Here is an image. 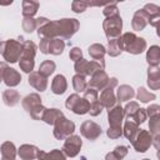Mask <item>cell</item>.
<instances>
[{
  "instance_id": "cell-45",
  "label": "cell",
  "mask_w": 160,
  "mask_h": 160,
  "mask_svg": "<svg viewBox=\"0 0 160 160\" xmlns=\"http://www.w3.org/2000/svg\"><path fill=\"white\" fill-rule=\"evenodd\" d=\"M146 119H148V114H146V109H144V108H140L136 112H135V115L132 116V121H135L138 125H140V124H142V122H145L146 121Z\"/></svg>"
},
{
  "instance_id": "cell-55",
  "label": "cell",
  "mask_w": 160,
  "mask_h": 160,
  "mask_svg": "<svg viewBox=\"0 0 160 160\" xmlns=\"http://www.w3.org/2000/svg\"><path fill=\"white\" fill-rule=\"evenodd\" d=\"M156 156H158V159L160 160V149H159V150L156 151Z\"/></svg>"
},
{
  "instance_id": "cell-15",
  "label": "cell",
  "mask_w": 160,
  "mask_h": 160,
  "mask_svg": "<svg viewBox=\"0 0 160 160\" xmlns=\"http://www.w3.org/2000/svg\"><path fill=\"white\" fill-rule=\"evenodd\" d=\"M149 24V15L144 9H139L134 12L132 20H131V28L134 31H141L144 30Z\"/></svg>"
},
{
  "instance_id": "cell-36",
  "label": "cell",
  "mask_w": 160,
  "mask_h": 160,
  "mask_svg": "<svg viewBox=\"0 0 160 160\" xmlns=\"http://www.w3.org/2000/svg\"><path fill=\"white\" fill-rule=\"evenodd\" d=\"M56 69V64L52 60H44L39 66V72L45 78H49Z\"/></svg>"
},
{
  "instance_id": "cell-29",
  "label": "cell",
  "mask_w": 160,
  "mask_h": 160,
  "mask_svg": "<svg viewBox=\"0 0 160 160\" xmlns=\"http://www.w3.org/2000/svg\"><path fill=\"white\" fill-rule=\"evenodd\" d=\"M22 5V16L24 18H34L35 14L39 10V1L34 0H24L21 2Z\"/></svg>"
},
{
  "instance_id": "cell-47",
  "label": "cell",
  "mask_w": 160,
  "mask_h": 160,
  "mask_svg": "<svg viewBox=\"0 0 160 160\" xmlns=\"http://www.w3.org/2000/svg\"><path fill=\"white\" fill-rule=\"evenodd\" d=\"M69 58H70V60H72L74 62L81 60V59H82V51H81V49L78 48V46L71 48L70 51H69Z\"/></svg>"
},
{
  "instance_id": "cell-9",
  "label": "cell",
  "mask_w": 160,
  "mask_h": 160,
  "mask_svg": "<svg viewBox=\"0 0 160 160\" xmlns=\"http://www.w3.org/2000/svg\"><path fill=\"white\" fill-rule=\"evenodd\" d=\"M0 72H1V80L2 82L9 88H15L21 82V75L18 70H15L14 68H10L5 61H2L0 64Z\"/></svg>"
},
{
  "instance_id": "cell-6",
  "label": "cell",
  "mask_w": 160,
  "mask_h": 160,
  "mask_svg": "<svg viewBox=\"0 0 160 160\" xmlns=\"http://www.w3.org/2000/svg\"><path fill=\"white\" fill-rule=\"evenodd\" d=\"M104 68H105V61L104 62L95 61V60H90L89 61V60H86L84 58L74 64L75 72L79 74V75H84V76H91L96 71L104 70Z\"/></svg>"
},
{
  "instance_id": "cell-40",
  "label": "cell",
  "mask_w": 160,
  "mask_h": 160,
  "mask_svg": "<svg viewBox=\"0 0 160 160\" xmlns=\"http://www.w3.org/2000/svg\"><path fill=\"white\" fill-rule=\"evenodd\" d=\"M149 131L152 135L160 134V114L156 115V116L150 118V120H149Z\"/></svg>"
},
{
  "instance_id": "cell-25",
  "label": "cell",
  "mask_w": 160,
  "mask_h": 160,
  "mask_svg": "<svg viewBox=\"0 0 160 160\" xmlns=\"http://www.w3.org/2000/svg\"><path fill=\"white\" fill-rule=\"evenodd\" d=\"M135 95H136L135 94V90L132 89V86H130L128 84H122V85L118 86V89H116V98H118V101L119 102H121V101H129Z\"/></svg>"
},
{
  "instance_id": "cell-21",
  "label": "cell",
  "mask_w": 160,
  "mask_h": 160,
  "mask_svg": "<svg viewBox=\"0 0 160 160\" xmlns=\"http://www.w3.org/2000/svg\"><path fill=\"white\" fill-rule=\"evenodd\" d=\"M68 89L66 78L62 74H58L51 81V91L55 95H62Z\"/></svg>"
},
{
  "instance_id": "cell-53",
  "label": "cell",
  "mask_w": 160,
  "mask_h": 160,
  "mask_svg": "<svg viewBox=\"0 0 160 160\" xmlns=\"http://www.w3.org/2000/svg\"><path fill=\"white\" fill-rule=\"evenodd\" d=\"M105 160H120V159H119V156L114 151H111V152H108L105 155Z\"/></svg>"
},
{
  "instance_id": "cell-32",
  "label": "cell",
  "mask_w": 160,
  "mask_h": 160,
  "mask_svg": "<svg viewBox=\"0 0 160 160\" xmlns=\"http://www.w3.org/2000/svg\"><path fill=\"white\" fill-rule=\"evenodd\" d=\"M65 49V41L60 38H56V39H51L50 41V46H49V54L51 55H61L62 51Z\"/></svg>"
},
{
  "instance_id": "cell-30",
  "label": "cell",
  "mask_w": 160,
  "mask_h": 160,
  "mask_svg": "<svg viewBox=\"0 0 160 160\" xmlns=\"http://www.w3.org/2000/svg\"><path fill=\"white\" fill-rule=\"evenodd\" d=\"M122 51H124V45H122L121 38L115 39V40H110V41H108L106 52H108L110 56L116 58V56H119V55H120Z\"/></svg>"
},
{
  "instance_id": "cell-16",
  "label": "cell",
  "mask_w": 160,
  "mask_h": 160,
  "mask_svg": "<svg viewBox=\"0 0 160 160\" xmlns=\"http://www.w3.org/2000/svg\"><path fill=\"white\" fill-rule=\"evenodd\" d=\"M28 82H29L30 86H32L34 89H36L40 92L45 91L46 88H48V78L41 75L39 71H32L31 74H29Z\"/></svg>"
},
{
  "instance_id": "cell-1",
  "label": "cell",
  "mask_w": 160,
  "mask_h": 160,
  "mask_svg": "<svg viewBox=\"0 0 160 160\" xmlns=\"http://www.w3.org/2000/svg\"><path fill=\"white\" fill-rule=\"evenodd\" d=\"M79 28H80V22L78 19H74V18L52 20V21H49L42 28L38 29V36L40 39H42V38H49V39L60 38V39L68 40L78 32Z\"/></svg>"
},
{
  "instance_id": "cell-17",
  "label": "cell",
  "mask_w": 160,
  "mask_h": 160,
  "mask_svg": "<svg viewBox=\"0 0 160 160\" xmlns=\"http://www.w3.org/2000/svg\"><path fill=\"white\" fill-rule=\"evenodd\" d=\"M39 148L31 144H22L18 149V156L21 160H34L38 159Z\"/></svg>"
},
{
  "instance_id": "cell-24",
  "label": "cell",
  "mask_w": 160,
  "mask_h": 160,
  "mask_svg": "<svg viewBox=\"0 0 160 160\" xmlns=\"http://www.w3.org/2000/svg\"><path fill=\"white\" fill-rule=\"evenodd\" d=\"M88 52H89L90 58H92L95 61H100V62H104V56H105V54H108L106 48L99 42L91 44L88 49Z\"/></svg>"
},
{
  "instance_id": "cell-50",
  "label": "cell",
  "mask_w": 160,
  "mask_h": 160,
  "mask_svg": "<svg viewBox=\"0 0 160 160\" xmlns=\"http://www.w3.org/2000/svg\"><path fill=\"white\" fill-rule=\"evenodd\" d=\"M146 114L149 118H152V116H156L160 114V105L158 104H150L148 108H146Z\"/></svg>"
},
{
  "instance_id": "cell-52",
  "label": "cell",
  "mask_w": 160,
  "mask_h": 160,
  "mask_svg": "<svg viewBox=\"0 0 160 160\" xmlns=\"http://www.w3.org/2000/svg\"><path fill=\"white\" fill-rule=\"evenodd\" d=\"M152 145L155 146L156 150L160 149V134L158 135H154V139H152Z\"/></svg>"
},
{
  "instance_id": "cell-20",
  "label": "cell",
  "mask_w": 160,
  "mask_h": 160,
  "mask_svg": "<svg viewBox=\"0 0 160 160\" xmlns=\"http://www.w3.org/2000/svg\"><path fill=\"white\" fill-rule=\"evenodd\" d=\"M21 105H22L24 110H25L28 114H30L32 109H35L36 106L41 105V98H40V95H39L38 92H31V94L26 95V96L21 100Z\"/></svg>"
},
{
  "instance_id": "cell-12",
  "label": "cell",
  "mask_w": 160,
  "mask_h": 160,
  "mask_svg": "<svg viewBox=\"0 0 160 160\" xmlns=\"http://www.w3.org/2000/svg\"><path fill=\"white\" fill-rule=\"evenodd\" d=\"M102 132V129L99 124L91 121V120H85L81 125H80V134L81 136H84L85 139L94 141L96 140Z\"/></svg>"
},
{
  "instance_id": "cell-44",
  "label": "cell",
  "mask_w": 160,
  "mask_h": 160,
  "mask_svg": "<svg viewBox=\"0 0 160 160\" xmlns=\"http://www.w3.org/2000/svg\"><path fill=\"white\" fill-rule=\"evenodd\" d=\"M48 109L41 104V105H39V106H36L35 109H32L31 110V112L29 114L34 120H42V118H44V115H45V111H46Z\"/></svg>"
},
{
  "instance_id": "cell-5",
  "label": "cell",
  "mask_w": 160,
  "mask_h": 160,
  "mask_svg": "<svg viewBox=\"0 0 160 160\" xmlns=\"http://www.w3.org/2000/svg\"><path fill=\"white\" fill-rule=\"evenodd\" d=\"M102 29L105 32V36L108 41L115 40L121 38V30H122V19L121 16H114V18H105L102 21Z\"/></svg>"
},
{
  "instance_id": "cell-42",
  "label": "cell",
  "mask_w": 160,
  "mask_h": 160,
  "mask_svg": "<svg viewBox=\"0 0 160 160\" xmlns=\"http://www.w3.org/2000/svg\"><path fill=\"white\" fill-rule=\"evenodd\" d=\"M84 98L90 104H92V102H95V101L99 100V91L96 89H92V88H89L88 86V89L84 91Z\"/></svg>"
},
{
  "instance_id": "cell-41",
  "label": "cell",
  "mask_w": 160,
  "mask_h": 160,
  "mask_svg": "<svg viewBox=\"0 0 160 160\" xmlns=\"http://www.w3.org/2000/svg\"><path fill=\"white\" fill-rule=\"evenodd\" d=\"M89 8V2L88 1H82V0H75L71 2V10L75 14H80L84 12L86 9Z\"/></svg>"
},
{
  "instance_id": "cell-26",
  "label": "cell",
  "mask_w": 160,
  "mask_h": 160,
  "mask_svg": "<svg viewBox=\"0 0 160 160\" xmlns=\"http://www.w3.org/2000/svg\"><path fill=\"white\" fill-rule=\"evenodd\" d=\"M1 160H15L18 155V149L15 148L14 142L4 141L1 144Z\"/></svg>"
},
{
  "instance_id": "cell-38",
  "label": "cell",
  "mask_w": 160,
  "mask_h": 160,
  "mask_svg": "<svg viewBox=\"0 0 160 160\" xmlns=\"http://www.w3.org/2000/svg\"><path fill=\"white\" fill-rule=\"evenodd\" d=\"M140 109V105L138 101H130L128 102L125 106H124V114H125V118L128 120H131L132 116L135 115V112Z\"/></svg>"
},
{
  "instance_id": "cell-7",
  "label": "cell",
  "mask_w": 160,
  "mask_h": 160,
  "mask_svg": "<svg viewBox=\"0 0 160 160\" xmlns=\"http://www.w3.org/2000/svg\"><path fill=\"white\" fill-rule=\"evenodd\" d=\"M118 86V79L116 78H110V81L108 84V86L100 92V98H99V101L101 102V105L105 108V109H110L112 106H115L119 101H118V98H116V94H115V88Z\"/></svg>"
},
{
  "instance_id": "cell-51",
  "label": "cell",
  "mask_w": 160,
  "mask_h": 160,
  "mask_svg": "<svg viewBox=\"0 0 160 160\" xmlns=\"http://www.w3.org/2000/svg\"><path fill=\"white\" fill-rule=\"evenodd\" d=\"M114 152L119 156V159H124L126 155H128V148L125 145H118L115 149H114Z\"/></svg>"
},
{
  "instance_id": "cell-46",
  "label": "cell",
  "mask_w": 160,
  "mask_h": 160,
  "mask_svg": "<svg viewBox=\"0 0 160 160\" xmlns=\"http://www.w3.org/2000/svg\"><path fill=\"white\" fill-rule=\"evenodd\" d=\"M105 108L101 105V102L98 100V101H95V102H92V104H90V110H89V114L91 115V116H98V115H100L101 112H102V110H104Z\"/></svg>"
},
{
  "instance_id": "cell-19",
  "label": "cell",
  "mask_w": 160,
  "mask_h": 160,
  "mask_svg": "<svg viewBox=\"0 0 160 160\" xmlns=\"http://www.w3.org/2000/svg\"><path fill=\"white\" fill-rule=\"evenodd\" d=\"M142 9L149 15V24L151 26L156 28L160 24V5L149 2V4H145V6Z\"/></svg>"
},
{
  "instance_id": "cell-2",
  "label": "cell",
  "mask_w": 160,
  "mask_h": 160,
  "mask_svg": "<svg viewBox=\"0 0 160 160\" xmlns=\"http://www.w3.org/2000/svg\"><path fill=\"white\" fill-rule=\"evenodd\" d=\"M22 50H24V42L19 40L8 39V40L1 41L0 51H1V55L5 62H10V64L18 62L21 58Z\"/></svg>"
},
{
  "instance_id": "cell-18",
  "label": "cell",
  "mask_w": 160,
  "mask_h": 160,
  "mask_svg": "<svg viewBox=\"0 0 160 160\" xmlns=\"http://www.w3.org/2000/svg\"><path fill=\"white\" fill-rule=\"evenodd\" d=\"M148 86L150 90L160 89V68L159 66H149L148 68Z\"/></svg>"
},
{
  "instance_id": "cell-33",
  "label": "cell",
  "mask_w": 160,
  "mask_h": 160,
  "mask_svg": "<svg viewBox=\"0 0 160 160\" xmlns=\"http://www.w3.org/2000/svg\"><path fill=\"white\" fill-rule=\"evenodd\" d=\"M72 88L76 92H84L88 89V81H86V76L84 75H79L75 74L72 76Z\"/></svg>"
},
{
  "instance_id": "cell-23",
  "label": "cell",
  "mask_w": 160,
  "mask_h": 160,
  "mask_svg": "<svg viewBox=\"0 0 160 160\" xmlns=\"http://www.w3.org/2000/svg\"><path fill=\"white\" fill-rule=\"evenodd\" d=\"M66 155L60 149H52L50 151L39 150L38 160H66Z\"/></svg>"
},
{
  "instance_id": "cell-39",
  "label": "cell",
  "mask_w": 160,
  "mask_h": 160,
  "mask_svg": "<svg viewBox=\"0 0 160 160\" xmlns=\"http://www.w3.org/2000/svg\"><path fill=\"white\" fill-rule=\"evenodd\" d=\"M102 14H104V16H105V18H114V16H119L120 14H119V9H118V6H116V2H115V1H114V2H109V4L104 8Z\"/></svg>"
},
{
  "instance_id": "cell-34",
  "label": "cell",
  "mask_w": 160,
  "mask_h": 160,
  "mask_svg": "<svg viewBox=\"0 0 160 160\" xmlns=\"http://www.w3.org/2000/svg\"><path fill=\"white\" fill-rule=\"evenodd\" d=\"M89 110H90V102L85 98H80L76 101V104L74 105L71 111L76 115H85V114L89 112Z\"/></svg>"
},
{
  "instance_id": "cell-14",
  "label": "cell",
  "mask_w": 160,
  "mask_h": 160,
  "mask_svg": "<svg viewBox=\"0 0 160 160\" xmlns=\"http://www.w3.org/2000/svg\"><path fill=\"white\" fill-rule=\"evenodd\" d=\"M125 118L124 114V108L120 105V102H118L115 106L110 108L108 110V121H109V126H121L122 120Z\"/></svg>"
},
{
  "instance_id": "cell-13",
  "label": "cell",
  "mask_w": 160,
  "mask_h": 160,
  "mask_svg": "<svg viewBox=\"0 0 160 160\" xmlns=\"http://www.w3.org/2000/svg\"><path fill=\"white\" fill-rule=\"evenodd\" d=\"M109 81H110V78L105 72V70H99L94 75L90 76V80L88 81V86L89 88H92V89H96L98 91L99 90L102 91L108 86Z\"/></svg>"
},
{
  "instance_id": "cell-3",
  "label": "cell",
  "mask_w": 160,
  "mask_h": 160,
  "mask_svg": "<svg viewBox=\"0 0 160 160\" xmlns=\"http://www.w3.org/2000/svg\"><path fill=\"white\" fill-rule=\"evenodd\" d=\"M121 41L124 45V51L132 54V55H139L144 52L148 48L146 40L144 38H139L135 35V32L128 31L121 35Z\"/></svg>"
},
{
  "instance_id": "cell-27",
  "label": "cell",
  "mask_w": 160,
  "mask_h": 160,
  "mask_svg": "<svg viewBox=\"0 0 160 160\" xmlns=\"http://www.w3.org/2000/svg\"><path fill=\"white\" fill-rule=\"evenodd\" d=\"M21 98H20V94L18 90H14V89H6L4 92H2V101L6 106H15L20 102Z\"/></svg>"
},
{
  "instance_id": "cell-28",
  "label": "cell",
  "mask_w": 160,
  "mask_h": 160,
  "mask_svg": "<svg viewBox=\"0 0 160 160\" xmlns=\"http://www.w3.org/2000/svg\"><path fill=\"white\" fill-rule=\"evenodd\" d=\"M146 62L149 66H159V64H160V46L151 45L146 50Z\"/></svg>"
},
{
  "instance_id": "cell-8",
  "label": "cell",
  "mask_w": 160,
  "mask_h": 160,
  "mask_svg": "<svg viewBox=\"0 0 160 160\" xmlns=\"http://www.w3.org/2000/svg\"><path fill=\"white\" fill-rule=\"evenodd\" d=\"M74 131H75V124L71 120H69L68 118L62 116L55 122L52 134L56 140H65L69 136H71L74 134Z\"/></svg>"
},
{
  "instance_id": "cell-54",
  "label": "cell",
  "mask_w": 160,
  "mask_h": 160,
  "mask_svg": "<svg viewBox=\"0 0 160 160\" xmlns=\"http://www.w3.org/2000/svg\"><path fill=\"white\" fill-rule=\"evenodd\" d=\"M155 29H156V35H158V36L160 38V24H159V25H158V26H156Z\"/></svg>"
},
{
  "instance_id": "cell-35",
  "label": "cell",
  "mask_w": 160,
  "mask_h": 160,
  "mask_svg": "<svg viewBox=\"0 0 160 160\" xmlns=\"http://www.w3.org/2000/svg\"><path fill=\"white\" fill-rule=\"evenodd\" d=\"M135 96H136V99H138L140 102H144V104H148V102H150V101H152V100L156 99V95H155L154 92L148 91V90H146L145 88H142V86H140V88L138 89Z\"/></svg>"
},
{
  "instance_id": "cell-49",
  "label": "cell",
  "mask_w": 160,
  "mask_h": 160,
  "mask_svg": "<svg viewBox=\"0 0 160 160\" xmlns=\"http://www.w3.org/2000/svg\"><path fill=\"white\" fill-rule=\"evenodd\" d=\"M50 41H51V39H49V38H42V39H40L39 49H40V51H41L42 54H49Z\"/></svg>"
},
{
  "instance_id": "cell-4",
  "label": "cell",
  "mask_w": 160,
  "mask_h": 160,
  "mask_svg": "<svg viewBox=\"0 0 160 160\" xmlns=\"http://www.w3.org/2000/svg\"><path fill=\"white\" fill-rule=\"evenodd\" d=\"M38 51V46L34 41L31 40H25L24 41V50L21 54V58L19 60V66L20 70H22L26 74H31L35 66V55Z\"/></svg>"
},
{
  "instance_id": "cell-48",
  "label": "cell",
  "mask_w": 160,
  "mask_h": 160,
  "mask_svg": "<svg viewBox=\"0 0 160 160\" xmlns=\"http://www.w3.org/2000/svg\"><path fill=\"white\" fill-rule=\"evenodd\" d=\"M80 99V96H79V94L78 92H75V94H71V95H69L68 96V99L65 100V108L68 109V110H72V108H74V105L76 104V101Z\"/></svg>"
},
{
  "instance_id": "cell-31",
  "label": "cell",
  "mask_w": 160,
  "mask_h": 160,
  "mask_svg": "<svg viewBox=\"0 0 160 160\" xmlns=\"http://www.w3.org/2000/svg\"><path fill=\"white\" fill-rule=\"evenodd\" d=\"M62 116H64V114H62L61 110H59L56 108H51V109H48L45 111V115L42 118V121L45 124H48V125H55V122L60 118H62Z\"/></svg>"
},
{
  "instance_id": "cell-10",
  "label": "cell",
  "mask_w": 160,
  "mask_h": 160,
  "mask_svg": "<svg viewBox=\"0 0 160 160\" xmlns=\"http://www.w3.org/2000/svg\"><path fill=\"white\" fill-rule=\"evenodd\" d=\"M152 139H154V135L149 130L140 129L136 139L132 142L134 150L136 152H145V151H148L149 148L152 145Z\"/></svg>"
},
{
  "instance_id": "cell-37",
  "label": "cell",
  "mask_w": 160,
  "mask_h": 160,
  "mask_svg": "<svg viewBox=\"0 0 160 160\" xmlns=\"http://www.w3.org/2000/svg\"><path fill=\"white\" fill-rule=\"evenodd\" d=\"M21 28L25 32L31 34L34 30H38V20L35 18H22Z\"/></svg>"
},
{
  "instance_id": "cell-56",
  "label": "cell",
  "mask_w": 160,
  "mask_h": 160,
  "mask_svg": "<svg viewBox=\"0 0 160 160\" xmlns=\"http://www.w3.org/2000/svg\"><path fill=\"white\" fill-rule=\"evenodd\" d=\"M142 160H150V159H142Z\"/></svg>"
},
{
  "instance_id": "cell-11",
  "label": "cell",
  "mask_w": 160,
  "mask_h": 160,
  "mask_svg": "<svg viewBox=\"0 0 160 160\" xmlns=\"http://www.w3.org/2000/svg\"><path fill=\"white\" fill-rule=\"evenodd\" d=\"M82 146V140L80 138V135H71L68 139H65L64 144H62V151L68 158H75L79 155L80 150Z\"/></svg>"
},
{
  "instance_id": "cell-43",
  "label": "cell",
  "mask_w": 160,
  "mask_h": 160,
  "mask_svg": "<svg viewBox=\"0 0 160 160\" xmlns=\"http://www.w3.org/2000/svg\"><path fill=\"white\" fill-rule=\"evenodd\" d=\"M106 135L108 138L110 139H119L124 135V131H122V126H109L108 130H106Z\"/></svg>"
},
{
  "instance_id": "cell-22",
  "label": "cell",
  "mask_w": 160,
  "mask_h": 160,
  "mask_svg": "<svg viewBox=\"0 0 160 160\" xmlns=\"http://www.w3.org/2000/svg\"><path fill=\"white\" fill-rule=\"evenodd\" d=\"M122 131H124V136L132 144L134 140L136 139L139 131H140V128H139V125H138L135 121H132V120H126L125 124H124Z\"/></svg>"
}]
</instances>
